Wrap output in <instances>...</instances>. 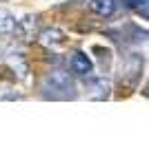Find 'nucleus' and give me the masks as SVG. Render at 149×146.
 I'll use <instances>...</instances> for the list:
<instances>
[{
  "instance_id": "obj_1",
  "label": "nucleus",
  "mask_w": 149,
  "mask_h": 146,
  "mask_svg": "<svg viewBox=\"0 0 149 146\" xmlns=\"http://www.w3.org/2000/svg\"><path fill=\"white\" fill-rule=\"evenodd\" d=\"M42 91L47 97H60V100H67V97H76V86L69 78V73L65 71H54L49 78L45 80Z\"/></svg>"
},
{
  "instance_id": "obj_2",
  "label": "nucleus",
  "mask_w": 149,
  "mask_h": 146,
  "mask_svg": "<svg viewBox=\"0 0 149 146\" xmlns=\"http://www.w3.org/2000/svg\"><path fill=\"white\" fill-rule=\"evenodd\" d=\"M71 71L76 75H80V78H89L93 71V62L89 60L87 53H82V51H76L71 55Z\"/></svg>"
},
{
  "instance_id": "obj_3",
  "label": "nucleus",
  "mask_w": 149,
  "mask_h": 146,
  "mask_svg": "<svg viewBox=\"0 0 149 146\" xmlns=\"http://www.w3.org/2000/svg\"><path fill=\"white\" fill-rule=\"evenodd\" d=\"M89 7H91L93 13H98L102 18H109V16H113V11H116V2H113V0H91Z\"/></svg>"
},
{
  "instance_id": "obj_4",
  "label": "nucleus",
  "mask_w": 149,
  "mask_h": 146,
  "mask_svg": "<svg viewBox=\"0 0 149 146\" xmlns=\"http://www.w3.org/2000/svg\"><path fill=\"white\" fill-rule=\"evenodd\" d=\"M91 97L93 100H105V97H109V91H111V84H109V80L105 78H98L91 82Z\"/></svg>"
},
{
  "instance_id": "obj_5",
  "label": "nucleus",
  "mask_w": 149,
  "mask_h": 146,
  "mask_svg": "<svg viewBox=\"0 0 149 146\" xmlns=\"http://www.w3.org/2000/svg\"><path fill=\"white\" fill-rule=\"evenodd\" d=\"M40 42L45 47H56V44H62L65 42V33L60 29H45L40 33Z\"/></svg>"
},
{
  "instance_id": "obj_6",
  "label": "nucleus",
  "mask_w": 149,
  "mask_h": 146,
  "mask_svg": "<svg viewBox=\"0 0 149 146\" xmlns=\"http://www.w3.org/2000/svg\"><path fill=\"white\" fill-rule=\"evenodd\" d=\"M16 29H18V22H16V18H13L9 11L0 9V33H13Z\"/></svg>"
},
{
  "instance_id": "obj_7",
  "label": "nucleus",
  "mask_w": 149,
  "mask_h": 146,
  "mask_svg": "<svg viewBox=\"0 0 149 146\" xmlns=\"http://www.w3.org/2000/svg\"><path fill=\"white\" fill-rule=\"evenodd\" d=\"M9 64L16 69V73H18L20 78L27 75V62H25V58H22V53H11L9 55Z\"/></svg>"
},
{
  "instance_id": "obj_8",
  "label": "nucleus",
  "mask_w": 149,
  "mask_h": 146,
  "mask_svg": "<svg viewBox=\"0 0 149 146\" xmlns=\"http://www.w3.org/2000/svg\"><path fill=\"white\" fill-rule=\"evenodd\" d=\"M22 29L27 31V38H31V31L36 29V18H33V16H27V18L22 20Z\"/></svg>"
},
{
  "instance_id": "obj_9",
  "label": "nucleus",
  "mask_w": 149,
  "mask_h": 146,
  "mask_svg": "<svg viewBox=\"0 0 149 146\" xmlns=\"http://www.w3.org/2000/svg\"><path fill=\"white\" fill-rule=\"evenodd\" d=\"M125 2V7H129V9H138L140 5H145L147 0H123Z\"/></svg>"
},
{
  "instance_id": "obj_10",
  "label": "nucleus",
  "mask_w": 149,
  "mask_h": 146,
  "mask_svg": "<svg viewBox=\"0 0 149 146\" xmlns=\"http://www.w3.org/2000/svg\"><path fill=\"white\" fill-rule=\"evenodd\" d=\"M136 11L140 13L143 18H147V20H149V0H147V2H145V5H140V7H138V9H136Z\"/></svg>"
}]
</instances>
